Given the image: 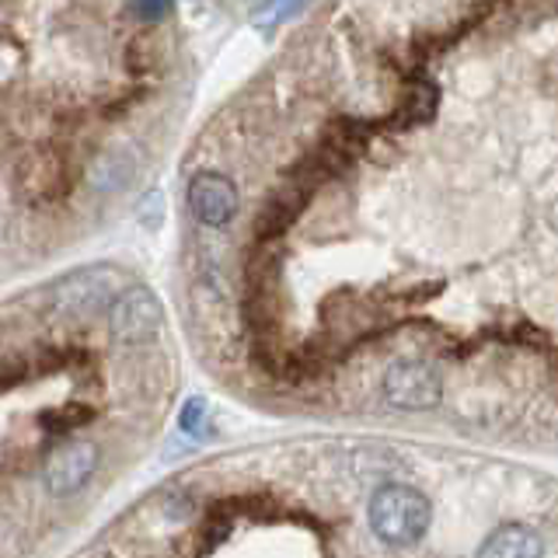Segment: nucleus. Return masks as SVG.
Returning <instances> with one entry per match:
<instances>
[{"mask_svg":"<svg viewBox=\"0 0 558 558\" xmlns=\"http://www.w3.org/2000/svg\"><path fill=\"white\" fill-rule=\"evenodd\" d=\"M433 523L429 499L412 485H384L371 499V527L391 548H412Z\"/></svg>","mask_w":558,"mask_h":558,"instance_id":"obj_1","label":"nucleus"},{"mask_svg":"<svg viewBox=\"0 0 558 558\" xmlns=\"http://www.w3.org/2000/svg\"><path fill=\"white\" fill-rule=\"evenodd\" d=\"M116 283H119V272L109 266H87L63 276L60 283H52L49 296H52V307L63 311V314H74V318H84V314H98L105 307H112L116 301Z\"/></svg>","mask_w":558,"mask_h":558,"instance_id":"obj_2","label":"nucleus"},{"mask_svg":"<svg viewBox=\"0 0 558 558\" xmlns=\"http://www.w3.org/2000/svg\"><path fill=\"white\" fill-rule=\"evenodd\" d=\"M165 325V311L147 287H130L109 311V331L122 345H144Z\"/></svg>","mask_w":558,"mask_h":558,"instance_id":"obj_3","label":"nucleus"},{"mask_svg":"<svg viewBox=\"0 0 558 558\" xmlns=\"http://www.w3.org/2000/svg\"><path fill=\"white\" fill-rule=\"evenodd\" d=\"M384 395H388L391 405L409 412L433 409L440 401V377H436L433 366L418 360H398L384 374Z\"/></svg>","mask_w":558,"mask_h":558,"instance_id":"obj_4","label":"nucleus"},{"mask_svg":"<svg viewBox=\"0 0 558 558\" xmlns=\"http://www.w3.org/2000/svg\"><path fill=\"white\" fill-rule=\"evenodd\" d=\"M95 468H98V447L74 440L49 453L43 478L52 496H74L77 488H84V482H92Z\"/></svg>","mask_w":558,"mask_h":558,"instance_id":"obj_5","label":"nucleus"},{"mask_svg":"<svg viewBox=\"0 0 558 558\" xmlns=\"http://www.w3.org/2000/svg\"><path fill=\"white\" fill-rule=\"evenodd\" d=\"M189 206L199 223L206 227H227L238 214V189L227 174L199 171L189 182Z\"/></svg>","mask_w":558,"mask_h":558,"instance_id":"obj_6","label":"nucleus"},{"mask_svg":"<svg viewBox=\"0 0 558 558\" xmlns=\"http://www.w3.org/2000/svg\"><path fill=\"white\" fill-rule=\"evenodd\" d=\"M478 558H545V541L523 523H502L482 541Z\"/></svg>","mask_w":558,"mask_h":558,"instance_id":"obj_7","label":"nucleus"},{"mask_svg":"<svg viewBox=\"0 0 558 558\" xmlns=\"http://www.w3.org/2000/svg\"><path fill=\"white\" fill-rule=\"evenodd\" d=\"M130 179H133V157L122 150L105 154L92 171V185L105 192V196H109V192H122L130 185Z\"/></svg>","mask_w":558,"mask_h":558,"instance_id":"obj_8","label":"nucleus"},{"mask_svg":"<svg viewBox=\"0 0 558 558\" xmlns=\"http://www.w3.org/2000/svg\"><path fill=\"white\" fill-rule=\"evenodd\" d=\"M179 423H182V429H185L189 436H206V433H209V429H206V426H209V405H206L203 398H189Z\"/></svg>","mask_w":558,"mask_h":558,"instance_id":"obj_9","label":"nucleus"},{"mask_svg":"<svg viewBox=\"0 0 558 558\" xmlns=\"http://www.w3.org/2000/svg\"><path fill=\"white\" fill-rule=\"evenodd\" d=\"M87 418H92V409H84V405H63V409H57V412H49L43 423L49 426V429H74V426H84Z\"/></svg>","mask_w":558,"mask_h":558,"instance_id":"obj_10","label":"nucleus"},{"mask_svg":"<svg viewBox=\"0 0 558 558\" xmlns=\"http://www.w3.org/2000/svg\"><path fill=\"white\" fill-rule=\"evenodd\" d=\"M304 4L307 0H269L255 17H258V25H279V22H287V17H293L296 11H304Z\"/></svg>","mask_w":558,"mask_h":558,"instance_id":"obj_11","label":"nucleus"},{"mask_svg":"<svg viewBox=\"0 0 558 558\" xmlns=\"http://www.w3.org/2000/svg\"><path fill=\"white\" fill-rule=\"evenodd\" d=\"M130 8L140 22H161V17L171 11V0H130Z\"/></svg>","mask_w":558,"mask_h":558,"instance_id":"obj_12","label":"nucleus"}]
</instances>
